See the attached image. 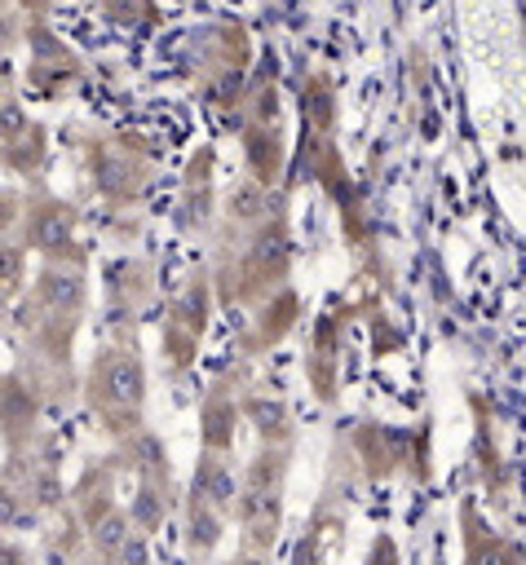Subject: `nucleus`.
<instances>
[{
  "mask_svg": "<svg viewBox=\"0 0 526 565\" xmlns=\"http://www.w3.org/2000/svg\"><path fill=\"white\" fill-rule=\"evenodd\" d=\"M115 565H150V534H141V530H137V534L128 539V547L119 552V561H115Z\"/></svg>",
  "mask_w": 526,
  "mask_h": 565,
  "instance_id": "19",
  "label": "nucleus"
},
{
  "mask_svg": "<svg viewBox=\"0 0 526 565\" xmlns=\"http://www.w3.org/2000/svg\"><path fill=\"white\" fill-rule=\"evenodd\" d=\"M40 424V388H31L18 371L4 375V450H27Z\"/></svg>",
  "mask_w": 526,
  "mask_h": 565,
  "instance_id": "7",
  "label": "nucleus"
},
{
  "mask_svg": "<svg viewBox=\"0 0 526 565\" xmlns=\"http://www.w3.org/2000/svg\"><path fill=\"white\" fill-rule=\"evenodd\" d=\"M460 525H464V565H526V552L499 530H491L469 499L460 503Z\"/></svg>",
  "mask_w": 526,
  "mask_h": 565,
  "instance_id": "5",
  "label": "nucleus"
},
{
  "mask_svg": "<svg viewBox=\"0 0 526 565\" xmlns=\"http://www.w3.org/2000/svg\"><path fill=\"white\" fill-rule=\"evenodd\" d=\"M93 185H97V194H106V199H115V203H128V199H137L141 185H146V163H137L128 146H119V150H97V159H93Z\"/></svg>",
  "mask_w": 526,
  "mask_h": 565,
  "instance_id": "6",
  "label": "nucleus"
},
{
  "mask_svg": "<svg viewBox=\"0 0 526 565\" xmlns=\"http://www.w3.org/2000/svg\"><path fill=\"white\" fill-rule=\"evenodd\" d=\"M243 159H248V177H256L261 185H274L283 177V141H278V128H265V124H248L243 128Z\"/></svg>",
  "mask_w": 526,
  "mask_h": 565,
  "instance_id": "11",
  "label": "nucleus"
},
{
  "mask_svg": "<svg viewBox=\"0 0 526 565\" xmlns=\"http://www.w3.org/2000/svg\"><path fill=\"white\" fill-rule=\"evenodd\" d=\"M84 402L102 419L106 433L133 437L141 428V411H146V366H141V358L133 349H119V344L93 353V366L84 375Z\"/></svg>",
  "mask_w": 526,
  "mask_h": 565,
  "instance_id": "1",
  "label": "nucleus"
},
{
  "mask_svg": "<svg viewBox=\"0 0 526 565\" xmlns=\"http://www.w3.org/2000/svg\"><path fill=\"white\" fill-rule=\"evenodd\" d=\"M243 419L256 428V437H261V446H292V437H296V424H292V411H287V402L283 397H265V393H252V397H243Z\"/></svg>",
  "mask_w": 526,
  "mask_h": 565,
  "instance_id": "9",
  "label": "nucleus"
},
{
  "mask_svg": "<svg viewBox=\"0 0 526 565\" xmlns=\"http://www.w3.org/2000/svg\"><path fill=\"white\" fill-rule=\"evenodd\" d=\"M230 565H270V552H252V547H239V556Z\"/></svg>",
  "mask_w": 526,
  "mask_h": 565,
  "instance_id": "21",
  "label": "nucleus"
},
{
  "mask_svg": "<svg viewBox=\"0 0 526 565\" xmlns=\"http://www.w3.org/2000/svg\"><path fill=\"white\" fill-rule=\"evenodd\" d=\"M283 486H287V450L261 446V455L243 468V490H239V512H234V521L243 525V547L274 552L278 516H283Z\"/></svg>",
  "mask_w": 526,
  "mask_h": 565,
  "instance_id": "2",
  "label": "nucleus"
},
{
  "mask_svg": "<svg viewBox=\"0 0 526 565\" xmlns=\"http://www.w3.org/2000/svg\"><path fill=\"white\" fill-rule=\"evenodd\" d=\"M44 154H49V141H44V128H40V124H31L18 141L4 146V163H9L13 172H18V168H22V172H35V168L44 163Z\"/></svg>",
  "mask_w": 526,
  "mask_h": 565,
  "instance_id": "16",
  "label": "nucleus"
},
{
  "mask_svg": "<svg viewBox=\"0 0 526 565\" xmlns=\"http://www.w3.org/2000/svg\"><path fill=\"white\" fill-rule=\"evenodd\" d=\"M301 119L314 132H332V124H336V93H332V84L323 75H314L301 88Z\"/></svg>",
  "mask_w": 526,
  "mask_h": 565,
  "instance_id": "13",
  "label": "nucleus"
},
{
  "mask_svg": "<svg viewBox=\"0 0 526 565\" xmlns=\"http://www.w3.org/2000/svg\"><path fill=\"white\" fill-rule=\"evenodd\" d=\"M31 300L62 318V322H75L88 305V269H84V256H57V260H44L35 269V282H31Z\"/></svg>",
  "mask_w": 526,
  "mask_h": 565,
  "instance_id": "4",
  "label": "nucleus"
},
{
  "mask_svg": "<svg viewBox=\"0 0 526 565\" xmlns=\"http://www.w3.org/2000/svg\"><path fill=\"white\" fill-rule=\"evenodd\" d=\"M0 561H4V565H31L35 556H31V552H27L18 539H4V547H0Z\"/></svg>",
  "mask_w": 526,
  "mask_h": 565,
  "instance_id": "20",
  "label": "nucleus"
},
{
  "mask_svg": "<svg viewBox=\"0 0 526 565\" xmlns=\"http://www.w3.org/2000/svg\"><path fill=\"white\" fill-rule=\"evenodd\" d=\"M75 207L49 190H31L22 199V243L44 256V260H57V256H80L75 252Z\"/></svg>",
  "mask_w": 526,
  "mask_h": 565,
  "instance_id": "3",
  "label": "nucleus"
},
{
  "mask_svg": "<svg viewBox=\"0 0 526 565\" xmlns=\"http://www.w3.org/2000/svg\"><path fill=\"white\" fill-rule=\"evenodd\" d=\"M88 565H102V561H88Z\"/></svg>",
  "mask_w": 526,
  "mask_h": 565,
  "instance_id": "22",
  "label": "nucleus"
},
{
  "mask_svg": "<svg viewBox=\"0 0 526 565\" xmlns=\"http://www.w3.org/2000/svg\"><path fill=\"white\" fill-rule=\"evenodd\" d=\"M225 221L239 230H261L270 221V185H261L256 177H239L225 190Z\"/></svg>",
  "mask_w": 526,
  "mask_h": 565,
  "instance_id": "12",
  "label": "nucleus"
},
{
  "mask_svg": "<svg viewBox=\"0 0 526 565\" xmlns=\"http://www.w3.org/2000/svg\"><path fill=\"white\" fill-rule=\"evenodd\" d=\"M27 128H31V115L22 110L18 93H13V88H4V102H0V132H4V146H9V141H18Z\"/></svg>",
  "mask_w": 526,
  "mask_h": 565,
  "instance_id": "18",
  "label": "nucleus"
},
{
  "mask_svg": "<svg viewBox=\"0 0 526 565\" xmlns=\"http://www.w3.org/2000/svg\"><path fill=\"white\" fill-rule=\"evenodd\" d=\"M190 490H194V494H203L208 503H217L225 516H234V512H239V490H243V477H234L230 455L203 450V455H199V463H194Z\"/></svg>",
  "mask_w": 526,
  "mask_h": 565,
  "instance_id": "8",
  "label": "nucleus"
},
{
  "mask_svg": "<svg viewBox=\"0 0 526 565\" xmlns=\"http://www.w3.org/2000/svg\"><path fill=\"white\" fill-rule=\"evenodd\" d=\"M234 402H221V397H208L203 402V450H217V455H230L234 450Z\"/></svg>",
  "mask_w": 526,
  "mask_h": 565,
  "instance_id": "15",
  "label": "nucleus"
},
{
  "mask_svg": "<svg viewBox=\"0 0 526 565\" xmlns=\"http://www.w3.org/2000/svg\"><path fill=\"white\" fill-rule=\"evenodd\" d=\"M133 525L141 534H155V525L168 516V481H137V494L128 499Z\"/></svg>",
  "mask_w": 526,
  "mask_h": 565,
  "instance_id": "14",
  "label": "nucleus"
},
{
  "mask_svg": "<svg viewBox=\"0 0 526 565\" xmlns=\"http://www.w3.org/2000/svg\"><path fill=\"white\" fill-rule=\"evenodd\" d=\"M27 252L31 247L18 234H4V247H0V256H4V300H13L18 287L27 282Z\"/></svg>",
  "mask_w": 526,
  "mask_h": 565,
  "instance_id": "17",
  "label": "nucleus"
},
{
  "mask_svg": "<svg viewBox=\"0 0 526 565\" xmlns=\"http://www.w3.org/2000/svg\"><path fill=\"white\" fill-rule=\"evenodd\" d=\"M225 521H230V516H225L217 503H208L203 494L186 490V547H190V556L208 561V556L217 552L221 534H225Z\"/></svg>",
  "mask_w": 526,
  "mask_h": 565,
  "instance_id": "10",
  "label": "nucleus"
}]
</instances>
